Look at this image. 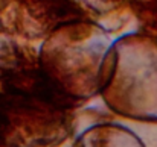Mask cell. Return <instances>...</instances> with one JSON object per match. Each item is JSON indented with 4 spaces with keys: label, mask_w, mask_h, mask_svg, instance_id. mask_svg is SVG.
<instances>
[{
    "label": "cell",
    "mask_w": 157,
    "mask_h": 147,
    "mask_svg": "<svg viewBox=\"0 0 157 147\" xmlns=\"http://www.w3.org/2000/svg\"><path fill=\"white\" fill-rule=\"evenodd\" d=\"M75 108L43 77L38 67L0 70V144L63 147L75 131Z\"/></svg>",
    "instance_id": "cell-1"
},
{
    "label": "cell",
    "mask_w": 157,
    "mask_h": 147,
    "mask_svg": "<svg viewBox=\"0 0 157 147\" xmlns=\"http://www.w3.org/2000/svg\"><path fill=\"white\" fill-rule=\"evenodd\" d=\"M111 46L110 35L90 20L64 24L38 49V70L75 109L99 96L101 68Z\"/></svg>",
    "instance_id": "cell-2"
},
{
    "label": "cell",
    "mask_w": 157,
    "mask_h": 147,
    "mask_svg": "<svg viewBox=\"0 0 157 147\" xmlns=\"http://www.w3.org/2000/svg\"><path fill=\"white\" fill-rule=\"evenodd\" d=\"M99 96L122 120L157 121V38L131 32L111 43Z\"/></svg>",
    "instance_id": "cell-3"
},
{
    "label": "cell",
    "mask_w": 157,
    "mask_h": 147,
    "mask_svg": "<svg viewBox=\"0 0 157 147\" xmlns=\"http://www.w3.org/2000/svg\"><path fill=\"white\" fill-rule=\"evenodd\" d=\"M81 20H90L81 0H0V29L26 43L43 41L55 29Z\"/></svg>",
    "instance_id": "cell-4"
},
{
    "label": "cell",
    "mask_w": 157,
    "mask_h": 147,
    "mask_svg": "<svg viewBox=\"0 0 157 147\" xmlns=\"http://www.w3.org/2000/svg\"><path fill=\"white\" fill-rule=\"evenodd\" d=\"M69 147H145V144L125 123L101 121L84 129Z\"/></svg>",
    "instance_id": "cell-5"
},
{
    "label": "cell",
    "mask_w": 157,
    "mask_h": 147,
    "mask_svg": "<svg viewBox=\"0 0 157 147\" xmlns=\"http://www.w3.org/2000/svg\"><path fill=\"white\" fill-rule=\"evenodd\" d=\"M38 67V50L0 29V70L18 71Z\"/></svg>",
    "instance_id": "cell-6"
},
{
    "label": "cell",
    "mask_w": 157,
    "mask_h": 147,
    "mask_svg": "<svg viewBox=\"0 0 157 147\" xmlns=\"http://www.w3.org/2000/svg\"><path fill=\"white\" fill-rule=\"evenodd\" d=\"M0 147H3V146H2V144H0Z\"/></svg>",
    "instance_id": "cell-7"
}]
</instances>
